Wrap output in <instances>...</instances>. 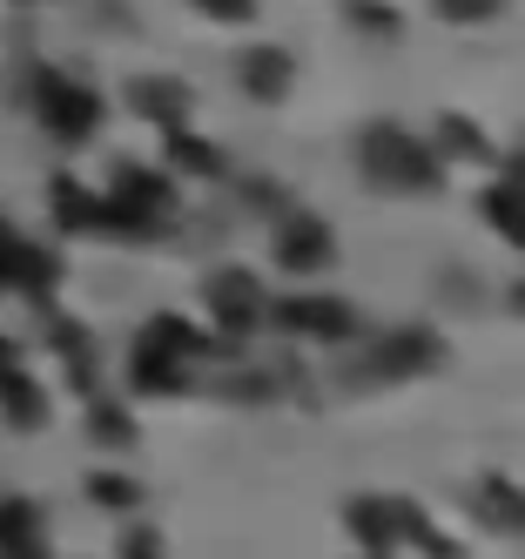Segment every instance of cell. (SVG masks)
<instances>
[{"label": "cell", "instance_id": "8992f818", "mask_svg": "<svg viewBox=\"0 0 525 559\" xmlns=\"http://www.w3.org/2000/svg\"><path fill=\"white\" fill-rule=\"evenodd\" d=\"M202 304H210V317H216V331H229V337H242V331H256L263 324V310H270V297H263V284L250 270H216L210 284H202Z\"/></svg>", "mask_w": 525, "mask_h": 559}, {"label": "cell", "instance_id": "cb8c5ba5", "mask_svg": "<svg viewBox=\"0 0 525 559\" xmlns=\"http://www.w3.org/2000/svg\"><path fill=\"white\" fill-rule=\"evenodd\" d=\"M505 176H512V182H518V189H525V142H518V148H512V155H505Z\"/></svg>", "mask_w": 525, "mask_h": 559}, {"label": "cell", "instance_id": "5bb4252c", "mask_svg": "<svg viewBox=\"0 0 525 559\" xmlns=\"http://www.w3.org/2000/svg\"><path fill=\"white\" fill-rule=\"evenodd\" d=\"M40 539H48V533H40V506L8 492V499H0V546H40Z\"/></svg>", "mask_w": 525, "mask_h": 559}, {"label": "cell", "instance_id": "9c48e42d", "mask_svg": "<svg viewBox=\"0 0 525 559\" xmlns=\"http://www.w3.org/2000/svg\"><path fill=\"white\" fill-rule=\"evenodd\" d=\"M0 418H8L14 431H34L40 418H48V391H40L21 365H14L8 378H0Z\"/></svg>", "mask_w": 525, "mask_h": 559}, {"label": "cell", "instance_id": "2e32d148", "mask_svg": "<svg viewBox=\"0 0 525 559\" xmlns=\"http://www.w3.org/2000/svg\"><path fill=\"white\" fill-rule=\"evenodd\" d=\"M88 499L95 506H115V512H135L142 506V486H135V478H115V472H95L88 478Z\"/></svg>", "mask_w": 525, "mask_h": 559}, {"label": "cell", "instance_id": "6da1fadb", "mask_svg": "<svg viewBox=\"0 0 525 559\" xmlns=\"http://www.w3.org/2000/svg\"><path fill=\"white\" fill-rule=\"evenodd\" d=\"M357 176L378 195H438L444 189V155L411 135L404 122H371L357 135Z\"/></svg>", "mask_w": 525, "mask_h": 559}, {"label": "cell", "instance_id": "8fae6325", "mask_svg": "<svg viewBox=\"0 0 525 559\" xmlns=\"http://www.w3.org/2000/svg\"><path fill=\"white\" fill-rule=\"evenodd\" d=\"M485 223H492V229L505 236L512 250H525V189H518L512 176L485 189Z\"/></svg>", "mask_w": 525, "mask_h": 559}, {"label": "cell", "instance_id": "7c38bea8", "mask_svg": "<svg viewBox=\"0 0 525 559\" xmlns=\"http://www.w3.org/2000/svg\"><path fill=\"white\" fill-rule=\"evenodd\" d=\"M48 195H55V223H61V229H95V223H102V195L81 189L74 176H55Z\"/></svg>", "mask_w": 525, "mask_h": 559}, {"label": "cell", "instance_id": "603a6c76", "mask_svg": "<svg viewBox=\"0 0 525 559\" xmlns=\"http://www.w3.org/2000/svg\"><path fill=\"white\" fill-rule=\"evenodd\" d=\"M0 559H48V539L40 546H0Z\"/></svg>", "mask_w": 525, "mask_h": 559}, {"label": "cell", "instance_id": "5b68a950", "mask_svg": "<svg viewBox=\"0 0 525 559\" xmlns=\"http://www.w3.org/2000/svg\"><path fill=\"white\" fill-rule=\"evenodd\" d=\"M337 263V229L323 223L317 210H290L276 223V270H290V276H317V270H331Z\"/></svg>", "mask_w": 525, "mask_h": 559}, {"label": "cell", "instance_id": "3957f363", "mask_svg": "<svg viewBox=\"0 0 525 559\" xmlns=\"http://www.w3.org/2000/svg\"><path fill=\"white\" fill-rule=\"evenodd\" d=\"M438 365H444V337L431 324H404L363 350V384H404V378H425Z\"/></svg>", "mask_w": 525, "mask_h": 559}, {"label": "cell", "instance_id": "277c9868", "mask_svg": "<svg viewBox=\"0 0 525 559\" xmlns=\"http://www.w3.org/2000/svg\"><path fill=\"white\" fill-rule=\"evenodd\" d=\"M270 324L290 331V337H310V344H344L357 331V310L350 297H323V290H297V297H270Z\"/></svg>", "mask_w": 525, "mask_h": 559}, {"label": "cell", "instance_id": "7a4b0ae2", "mask_svg": "<svg viewBox=\"0 0 525 559\" xmlns=\"http://www.w3.org/2000/svg\"><path fill=\"white\" fill-rule=\"evenodd\" d=\"M34 115H40V129H48L55 142H88L102 129V95L88 82H74V74H55V68H40L34 74Z\"/></svg>", "mask_w": 525, "mask_h": 559}, {"label": "cell", "instance_id": "7402d4cb", "mask_svg": "<svg viewBox=\"0 0 525 559\" xmlns=\"http://www.w3.org/2000/svg\"><path fill=\"white\" fill-rule=\"evenodd\" d=\"M14 365H21V344H14V337H8V331H0V378H8V371H14Z\"/></svg>", "mask_w": 525, "mask_h": 559}, {"label": "cell", "instance_id": "d6986e66", "mask_svg": "<svg viewBox=\"0 0 525 559\" xmlns=\"http://www.w3.org/2000/svg\"><path fill=\"white\" fill-rule=\"evenodd\" d=\"M195 14H210L223 27H242V21H256V0H195Z\"/></svg>", "mask_w": 525, "mask_h": 559}, {"label": "cell", "instance_id": "30bf717a", "mask_svg": "<svg viewBox=\"0 0 525 559\" xmlns=\"http://www.w3.org/2000/svg\"><path fill=\"white\" fill-rule=\"evenodd\" d=\"M129 108L148 115V122H162V129H176L182 115H189V88H182V82H162V74H148V82L129 88Z\"/></svg>", "mask_w": 525, "mask_h": 559}, {"label": "cell", "instance_id": "9a60e30c", "mask_svg": "<svg viewBox=\"0 0 525 559\" xmlns=\"http://www.w3.org/2000/svg\"><path fill=\"white\" fill-rule=\"evenodd\" d=\"M169 169H182V176H216L223 169V155L202 142V135H189L182 122L169 129Z\"/></svg>", "mask_w": 525, "mask_h": 559}, {"label": "cell", "instance_id": "4fadbf2b", "mask_svg": "<svg viewBox=\"0 0 525 559\" xmlns=\"http://www.w3.org/2000/svg\"><path fill=\"white\" fill-rule=\"evenodd\" d=\"M438 155H465V163H485L492 155V142H485V129L472 122V115H438Z\"/></svg>", "mask_w": 525, "mask_h": 559}, {"label": "cell", "instance_id": "e0dca14e", "mask_svg": "<svg viewBox=\"0 0 525 559\" xmlns=\"http://www.w3.org/2000/svg\"><path fill=\"white\" fill-rule=\"evenodd\" d=\"M88 431H95V445H135V418H121V405H95Z\"/></svg>", "mask_w": 525, "mask_h": 559}, {"label": "cell", "instance_id": "44dd1931", "mask_svg": "<svg viewBox=\"0 0 525 559\" xmlns=\"http://www.w3.org/2000/svg\"><path fill=\"white\" fill-rule=\"evenodd\" d=\"M438 14L465 27V21H492V14H499V0H438Z\"/></svg>", "mask_w": 525, "mask_h": 559}, {"label": "cell", "instance_id": "52a82bcc", "mask_svg": "<svg viewBox=\"0 0 525 559\" xmlns=\"http://www.w3.org/2000/svg\"><path fill=\"white\" fill-rule=\"evenodd\" d=\"M236 82H242V95H256V102H283L297 88V61L283 48H270V41H250L236 55Z\"/></svg>", "mask_w": 525, "mask_h": 559}, {"label": "cell", "instance_id": "484cf974", "mask_svg": "<svg viewBox=\"0 0 525 559\" xmlns=\"http://www.w3.org/2000/svg\"><path fill=\"white\" fill-rule=\"evenodd\" d=\"M21 8H40V0H21Z\"/></svg>", "mask_w": 525, "mask_h": 559}, {"label": "cell", "instance_id": "ba28073f", "mask_svg": "<svg viewBox=\"0 0 525 559\" xmlns=\"http://www.w3.org/2000/svg\"><path fill=\"white\" fill-rule=\"evenodd\" d=\"M478 519H485L492 533H525V486H512L505 472H492V478L478 486Z\"/></svg>", "mask_w": 525, "mask_h": 559}, {"label": "cell", "instance_id": "d4e9b609", "mask_svg": "<svg viewBox=\"0 0 525 559\" xmlns=\"http://www.w3.org/2000/svg\"><path fill=\"white\" fill-rule=\"evenodd\" d=\"M505 304H512V310L525 317V284H512V290H505Z\"/></svg>", "mask_w": 525, "mask_h": 559}, {"label": "cell", "instance_id": "ac0fdd59", "mask_svg": "<svg viewBox=\"0 0 525 559\" xmlns=\"http://www.w3.org/2000/svg\"><path fill=\"white\" fill-rule=\"evenodd\" d=\"M21 257H27V236L0 223V290H14V284H21Z\"/></svg>", "mask_w": 525, "mask_h": 559}, {"label": "cell", "instance_id": "4316f807", "mask_svg": "<svg viewBox=\"0 0 525 559\" xmlns=\"http://www.w3.org/2000/svg\"><path fill=\"white\" fill-rule=\"evenodd\" d=\"M378 559H384V552H378Z\"/></svg>", "mask_w": 525, "mask_h": 559}, {"label": "cell", "instance_id": "ffe728a7", "mask_svg": "<svg viewBox=\"0 0 525 559\" xmlns=\"http://www.w3.org/2000/svg\"><path fill=\"white\" fill-rule=\"evenodd\" d=\"M121 559H169V552H162L155 526H129V533H121Z\"/></svg>", "mask_w": 525, "mask_h": 559}]
</instances>
